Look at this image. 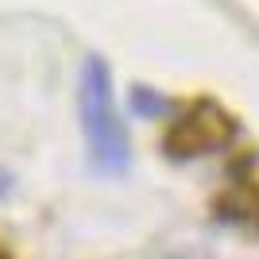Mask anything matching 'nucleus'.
I'll list each match as a JSON object with an SVG mask.
<instances>
[{
  "instance_id": "nucleus-1",
  "label": "nucleus",
  "mask_w": 259,
  "mask_h": 259,
  "mask_svg": "<svg viewBox=\"0 0 259 259\" xmlns=\"http://www.w3.org/2000/svg\"><path fill=\"white\" fill-rule=\"evenodd\" d=\"M77 116H81V136H85V155L97 174H124L132 162V140L124 128V116L116 108L112 93V70L101 54H89L81 62V81H77Z\"/></svg>"
},
{
  "instance_id": "nucleus-2",
  "label": "nucleus",
  "mask_w": 259,
  "mask_h": 259,
  "mask_svg": "<svg viewBox=\"0 0 259 259\" xmlns=\"http://www.w3.org/2000/svg\"><path fill=\"white\" fill-rule=\"evenodd\" d=\"M232 136H236V120L213 101H197L186 116H178L170 124L162 147L170 159H197V155H213L221 147H228Z\"/></svg>"
},
{
  "instance_id": "nucleus-3",
  "label": "nucleus",
  "mask_w": 259,
  "mask_h": 259,
  "mask_svg": "<svg viewBox=\"0 0 259 259\" xmlns=\"http://www.w3.org/2000/svg\"><path fill=\"white\" fill-rule=\"evenodd\" d=\"M8 190H12V178H8V174H0V197L8 194Z\"/></svg>"
}]
</instances>
